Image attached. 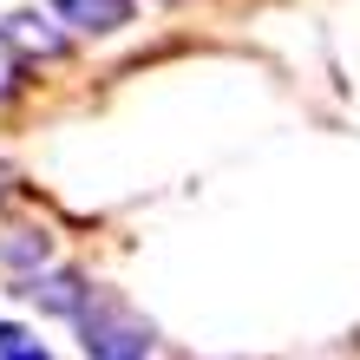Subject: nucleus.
Masks as SVG:
<instances>
[{"label": "nucleus", "mask_w": 360, "mask_h": 360, "mask_svg": "<svg viewBox=\"0 0 360 360\" xmlns=\"http://www.w3.org/2000/svg\"><path fill=\"white\" fill-rule=\"evenodd\" d=\"M0 360H59L39 347V334H27L20 321H0Z\"/></svg>", "instance_id": "6"}, {"label": "nucleus", "mask_w": 360, "mask_h": 360, "mask_svg": "<svg viewBox=\"0 0 360 360\" xmlns=\"http://www.w3.org/2000/svg\"><path fill=\"white\" fill-rule=\"evenodd\" d=\"M46 262H53L46 236H33V229H7V236H0V275H13V288L33 282V275H46Z\"/></svg>", "instance_id": "5"}, {"label": "nucleus", "mask_w": 360, "mask_h": 360, "mask_svg": "<svg viewBox=\"0 0 360 360\" xmlns=\"http://www.w3.org/2000/svg\"><path fill=\"white\" fill-rule=\"evenodd\" d=\"M53 20L72 33H118L131 27V0H53Z\"/></svg>", "instance_id": "4"}, {"label": "nucleus", "mask_w": 360, "mask_h": 360, "mask_svg": "<svg viewBox=\"0 0 360 360\" xmlns=\"http://www.w3.org/2000/svg\"><path fill=\"white\" fill-rule=\"evenodd\" d=\"M20 86H27V59H20L7 39H0V105H7V98H20Z\"/></svg>", "instance_id": "7"}, {"label": "nucleus", "mask_w": 360, "mask_h": 360, "mask_svg": "<svg viewBox=\"0 0 360 360\" xmlns=\"http://www.w3.org/2000/svg\"><path fill=\"white\" fill-rule=\"evenodd\" d=\"M13 295H27L39 314H66V321H72V314L86 308L92 282H86V275H72V269H46V275H33V282H20Z\"/></svg>", "instance_id": "2"}, {"label": "nucleus", "mask_w": 360, "mask_h": 360, "mask_svg": "<svg viewBox=\"0 0 360 360\" xmlns=\"http://www.w3.org/2000/svg\"><path fill=\"white\" fill-rule=\"evenodd\" d=\"M72 328H79V341H86V360H151V347H158L151 321L112 288H92L86 308L72 314Z\"/></svg>", "instance_id": "1"}, {"label": "nucleus", "mask_w": 360, "mask_h": 360, "mask_svg": "<svg viewBox=\"0 0 360 360\" xmlns=\"http://www.w3.org/2000/svg\"><path fill=\"white\" fill-rule=\"evenodd\" d=\"M0 39H7V46L27 59V66H33V59H59V53H66V33H59L53 20H39V13H13V20H0Z\"/></svg>", "instance_id": "3"}]
</instances>
